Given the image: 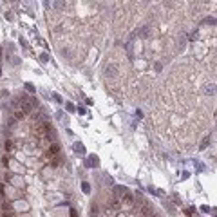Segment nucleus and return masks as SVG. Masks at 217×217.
Instances as JSON below:
<instances>
[{
  "mask_svg": "<svg viewBox=\"0 0 217 217\" xmlns=\"http://www.w3.org/2000/svg\"><path fill=\"white\" fill-rule=\"evenodd\" d=\"M58 154H60V145H58V143H53V145L47 148V152H45V156H47L49 159L58 158Z\"/></svg>",
  "mask_w": 217,
  "mask_h": 217,
  "instance_id": "f03ea898",
  "label": "nucleus"
},
{
  "mask_svg": "<svg viewBox=\"0 0 217 217\" xmlns=\"http://www.w3.org/2000/svg\"><path fill=\"white\" fill-rule=\"evenodd\" d=\"M36 107V100L34 98H31V96H20V100H18V111H22L24 114H29V112H33V108Z\"/></svg>",
  "mask_w": 217,
  "mask_h": 217,
  "instance_id": "f257e3e1",
  "label": "nucleus"
},
{
  "mask_svg": "<svg viewBox=\"0 0 217 217\" xmlns=\"http://www.w3.org/2000/svg\"><path fill=\"white\" fill-rule=\"evenodd\" d=\"M4 147H6V152H11V148H13V145H11V141H9V139H6Z\"/></svg>",
  "mask_w": 217,
  "mask_h": 217,
  "instance_id": "9d476101",
  "label": "nucleus"
},
{
  "mask_svg": "<svg viewBox=\"0 0 217 217\" xmlns=\"http://www.w3.org/2000/svg\"><path fill=\"white\" fill-rule=\"evenodd\" d=\"M114 197H123V194L127 192V188L125 186H114Z\"/></svg>",
  "mask_w": 217,
  "mask_h": 217,
  "instance_id": "0eeeda50",
  "label": "nucleus"
},
{
  "mask_svg": "<svg viewBox=\"0 0 217 217\" xmlns=\"http://www.w3.org/2000/svg\"><path fill=\"white\" fill-rule=\"evenodd\" d=\"M11 177H13V176H11V174H9V172H6V176H4V179H6V181H9Z\"/></svg>",
  "mask_w": 217,
  "mask_h": 217,
  "instance_id": "2eb2a0df",
  "label": "nucleus"
},
{
  "mask_svg": "<svg viewBox=\"0 0 217 217\" xmlns=\"http://www.w3.org/2000/svg\"><path fill=\"white\" fill-rule=\"evenodd\" d=\"M105 76H108V78H116L118 76V67L114 63H111V65L105 67Z\"/></svg>",
  "mask_w": 217,
  "mask_h": 217,
  "instance_id": "7ed1b4c3",
  "label": "nucleus"
},
{
  "mask_svg": "<svg viewBox=\"0 0 217 217\" xmlns=\"http://www.w3.org/2000/svg\"><path fill=\"white\" fill-rule=\"evenodd\" d=\"M26 89H27L29 92H34V87H33L31 83H26Z\"/></svg>",
  "mask_w": 217,
  "mask_h": 217,
  "instance_id": "f8f14e48",
  "label": "nucleus"
},
{
  "mask_svg": "<svg viewBox=\"0 0 217 217\" xmlns=\"http://www.w3.org/2000/svg\"><path fill=\"white\" fill-rule=\"evenodd\" d=\"M74 150L78 152V154H85V148H83L81 143H74Z\"/></svg>",
  "mask_w": 217,
  "mask_h": 217,
  "instance_id": "6e6552de",
  "label": "nucleus"
},
{
  "mask_svg": "<svg viewBox=\"0 0 217 217\" xmlns=\"http://www.w3.org/2000/svg\"><path fill=\"white\" fill-rule=\"evenodd\" d=\"M2 217H15V212H13V206H11V205H4Z\"/></svg>",
  "mask_w": 217,
  "mask_h": 217,
  "instance_id": "20e7f679",
  "label": "nucleus"
},
{
  "mask_svg": "<svg viewBox=\"0 0 217 217\" xmlns=\"http://www.w3.org/2000/svg\"><path fill=\"white\" fill-rule=\"evenodd\" d=\"M81 188H83V192H85V194H89V190H91V186L87 185V183H83V185H81Z\"/></svg>",
  "mask_w": 217,
  "mask_h": 217,
  "instance_id": "9b49d317",
  "label": "nucleus"
},
{
  "mask_svg": "<svg viewBox=\"0 0 217 217\" xmlns=\"http://www.w3.org/2000/svg\"><path fill=\"white\" fill-rule=\"evenodd\" d=\"M206 147H208V139H205V141L201 143V148H206Z\"/></svg>",
  "mask_w": 217,
  "mask_h": 217,
  "instance_id": "dca6fc26",
  "label": "nucleus"
},
{
  "mask_svg": "<svg viewBox=\"0 0 217 217\" xmlns=\"http://www.w3.org/2000/svg\"><path fill=\"white\" fill-rule=\"evenodd\" d=\"M108 208H111V210H114V212H118V210L121 208V205H119L118 197H112V199H111V203H108Z\"/></svg>",
  "mask_w": 217,
  "mask_h": 217,
  "instance_id": "39448f33",
  "label": "nucleus"
},
{
  "mask_svg": "<svg viewBox=\"0 0 217 217\" xmlns=\"http://www.w3.org/2000/svg\"><path fill=\"white\" fill-rule=\"evenodd\" d=\"M121 199L125 201V205H132V203H134V195H132V194H130V192L127 190V192L123 194V197H121Z\"/></svg>",
  "mask_w": 217,
  "mask_h": 217,
  "instance_id": "423d86ee",
  "label": "nucleus"
},
{
  "mask_svg": "<svg viewBox=\"0 0 217 217\" xmlns=\"http://www.w3.org/2000/svg\"><path fill=\"white\" fill-rule=\"evenodd\" d=\"M2 163H4V166H7V163H9V159H7V156H4V158H2Z\"/></svg>",
  "mask_w": 217,
  "mask_h": 217,
  "instance_id": "ddd939ff",
  "label": "nucleus"
},
{
  "mask_svg": "<svg viewBox=\"0 0 217 217\" xmlns=\"http://www.w3.org/2000/svg\"><path fill=\"white\" fill-rule=\"evenodd\" d=\"M205 22H206V24H215V22H217V20H213V18H206Z\"/></svg>",
  "mask_w": 217,
  "mask_h": 217,
  "instance_id": "4468645a",
  "label": "nucleus"
},
{
  "mask_svg": "<svg viewBox=\"0 0 217 217\" xmlns=\"http://www.w3.org/2000/svg\"><path fill=\"white\" fill-rule=\"evenodd\" d=\"M24 116H26V114L22 112V111H16V112H15V119H24Z\"/></svg>",
  "mask_w": 217,
  "mask_h": 217,
  "instance_id": "1a4fd4ad",
  "label": "nucleus"
}]
</instances>
